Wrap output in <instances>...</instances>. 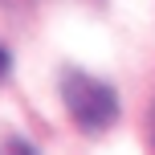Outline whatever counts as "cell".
I'll list each match as a JSON object with an SVG mask.
<instances>
[{
  "label": "cell",
  "mask_w": 155,
  "mask_h": 155,
  "mask_svg": "<svg viewBox=\"0 0 155 155\" xmlns=\"http://www.w3.org/2000/svg\"><path fill=\"white\" fill-rule=\"evenodd\" d=\"M61 102L65 114L82 127L86 135H102L118 123V94L110 82L82 70H65L61 74Z\"/></svg>",
  "instance_id": "obj_1"
},
{
  "label": "cell",
  "mask_w": 155,
  "mask_h": 155,
  "mask_svg": "<svg viewBox=\"0 0 155 155\" xmlns=\"http://www.w3.org/2000/svg\"><path fill=\"white\" fill-rule=\"evenodd\" d=\"M0 155H37V151H33L21 135H4V139H0Z\"/></svg>",
  "instance_id": "obj_2"
},
{
  "label": "cell",
  "mask_w": 155,
  "mask_h": 155,
  "mask_svg": "<svg viewBox=\"0 0 155 155\" xmlns=\"http://www.w3.org/2000/svg\"><path fill=\"white\" fill-rule=\"evenodd\" d=\"M8 65H12V61H8V53H4V49H0V78L8 74Z\"/></svg>",
  "instance_id": "obj_3"
}]
</instances>
